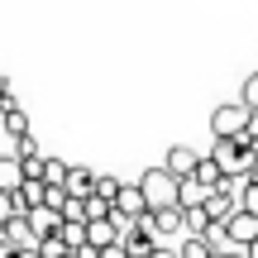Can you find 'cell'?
<instances>
[{
    "mask_svg": "<svg viewBox=\"0 0 258 258\" xmlns=\"http://www.w3.org/2000/svg\"><path fill=\"white\" fill-rule=\"evenodd\" d=\"M215 163L225 167V177H249L258 163V139L253 134H230V139H215Z\"/></svg>",
    "mask_w": 258,
    "mask_h": 258,
    "instance_id": "obj_1",
    "label": "cell"
},
{
    "mask_svg": "<svg viewBox=\"0 0 258 258\" xmlns=\"http://www.w3.org/2000/svg\"><path fill=\"white\" fill-rule=\"evenodd\" d=\"M139 182H144V191H148V206H177V196H182V177H177L167 163L148 167Z\"/></svg>",
    "mask_w": 258,
    "mask_h": 258,
    "instance_id": "obj_2",
    "label": "cell"
},
{
    "mask_svg": "<svg viewBox=\"0 0 258 258\" xmlns=\"http://www.w3.org/2000/svg\"><path fill=\"white\" fill-rule=\"evenodd\" d=\"M249 120H253V105H249V101L220 105V110L211 115V134H215V139H230V134H249Z\"/></svg>",
    "mask_w": 258,
    "mask_h": 258,
    "instance_id": "obj_3",
    "label": "cell"
},
{
    "mask_svg": "<svg viewBox=\"0 0 258 258\" xmlns=\"http://www.w3.org/2000/svg\"><path fill=\"white\" fill-rule=\"evenodd\" d=\"M24 225H29V239H34V244H43L48 234H62L67 215L57 211V206H48V201H43V206H34V211L24 215Z\"/></svg>",
    "mask_w": 258,
    "mask_h": 258,
    "instance_id": "obj_4",
    "label": "cell"
},
{
    "mask_svg": "<svg viewBox=\"0 0 258 258\" xmlns=\"http://www.w3.org/2000/svg\"><path fill=\"white\" fill-rule=\"evenodd\" d=\"M115 211L129 215V220H139V215H148L153 206H148V191H144V182H134V186H120V196H115Z\"/></svg>",
    "mask_w": 258,
    "mask_h": 258,
    "instance_id": "obj_5",
    "label": "cell"
},
{
    "mask_svg": "<svg viewBox=\"0 0 258 258\" xmlns=\"http://www.w3.org/2000/svg\"><path fill=\"white\" fill-rule=\"evenodd\" d=\"M225 225H230V239H234V244H244V249L258 239V211H249V206H239V211H234Z\"/></svg>",
    "mask_w": 258,
    "mask_h": 258,
    "instance_id": "obj_6",
    "label": "cell"
},
{
    "mask_svg": "<svg viewBox=\"0 0 258 258\" xmlns=\"http://www.w3.org/2000/svg\"><path fill=\"white\" fill-rule=\"evenodd\" d=\"M167 167H172L177 177H196L201 153H196V148H186V144H172V148H167Z\"/></svg>",
    "mask_w": 258,
    "mask_h": 258,
    "instance_id": "obj_7",
    "label": "cell"
},
{
    "mask_svg": "<svg viewBox=\"0 0 258 258\" xmlns=\"http://www.w3.org/2000/svg\"><path fill=\"white\" fill-rule=\"evenodd\" d=\"M211 196H215L211 182H201V177H182V196H177L182 206H206Z\"/></svg>",
    "mask_w": 258,
    "mask_h": 258,
    "instance_id": "obj_8",
    "label": "cell"
},
{
    "mask_svg": "<svg viewBox=\"0 0 258 258\" xmlns=\"http://www.w3.org/2000/svg\"><path fill=\"white\" fill-rule=\"evenodd\" d=\"M24 186V163L19 158H0V191H19Z\"/></svg>",
    "mask_w": 258,
    "mask_h": 258,
    "instance_id": "obj_9",
    "label": "cell"
},
{
    "mask_svg": "<svg viewBox=\"0 0 258 258\" xmlns=\"http://www.w3.org/2000/svg\"><path fill=\"white\" fill-rule=\"evenodd\" d=\"M5 134H29V115L19 110V101H15V91L5 96Z\"/></svg>",
    "mask_w": 258,
    "mask_h": 258,
    "instance_id": "obj_10",
    "label": "cell"
},
{
    "mask_svg": "<svg viewBox=\"0 0 258 258\" xmlns=\"http://www.w3.org/2000/svg\"><path fill=\"white\" fill-rule=\"evenodd\" d=\"M177 253H182V258H215V244L206 239V234H186Z\"/></svg>",
    "mask_w": 258,
    "mask_h": 258,
    "instance_id": "obj_11",
    "label": "cell"
},
{
    "mask_svg": "<svg viewBox=\"0 0 258 258\" xmlns=\"http://www.w3.org/2000/svg\"><path fill=\"white\" fill-rule=\"evenodd\" d=\"M86 225H91L86 215H77V220H67V225H62V239L72 244V249H82V244H86Z\"/></svg>",
    "mask_w": 258,
    "mask_h": 258,
    "instance_id": "obj_12",
    "label": "cell"
},
{
    "mask_svg": "<svg viewBox=\"0 0 258 258\" xmlns=\"http://www.w3.org/2000/svg\"><path fill=\"white\" fill-rule=\"evenodd\" d=\"M120 177H96V191H101V196H110V201H115V196H120Z\"/></svg>",
    "mask_w": 258,
    "mask_h": 258,
    "instance_id": "obj_13",
    "label": "cell"
},
{
    "mask_svg": "<svg viewBox=\"0 0 258 258\" xmlns=\"http://www.w3.org/2000/svg\"><path fill=\"white\" fill-rule=\"evenodd\" d=\"M244 101H249V105H253V110H258V72L249 77V82H244Z\"/></svg>",
    "mask_w": 258,
    "mask_h": 258,
    "instance_id": "obj_14",
    "label": "cell"
},
{
    "mask_svg": "<svg viewBox=\"0 0 258 258\" xmlns=\"http://www.w3.org/2000/svg\"><path fill=\"white\" fill-rule=\"evenodd\" d=\"M244 206H249V211H258V182L244 186Z\"/></svg>",
    "mask_w": 258,
    "mask_h": 258,
    "instance_id": "obj_15",
    "label": "cell"
},
{
    "mask_svg": "<svg viewBox=\"0 0 258 258\" xmlns=\"http://www.w3.org/2000/svg\"><path fill=\"white\" fill-rule=\"evenodd\" d=\"M153 258H182V253H172V249H153Z\"/></svg>",
    "mask_w": 258,
    "mask_h": 258,
    "instance_id": "obj_16",
    "label": "cell"
},
{
    "mask_svg": "<svg viewBox=\"0 0 258 258\" xmlns=\"http://www.w3.org/2000/svg\"><path fill=\"white\" fill-rule=\"evenodd\" d=\"M249 134H253V139H258V110H253V120H249Z\"/></svg>",
    "mask_w": 258,
    "mask_h": 258,
    "instance_id": "obj_17",
    "label": "cell"
}]
</instances>
